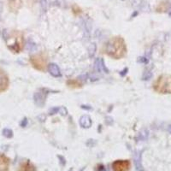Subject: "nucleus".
Wrapping results in <instances>:
<instances>
[{
	"label": "nucleus",
	"instance_id": "1",
	"mask_svg": "<svg viewBox=\"0 0 171 171\" xmlns=\"http://www.w3.org/2000/svg\"><path fill=\"white\" fill-rule=\"evenodd\" d=\"M101 51L105 56L115 60H119L127 56L128 46L123 37L117 35L111 37L106 43H104Z\"/></svg>",
	"mask_w": 171,
	"mask_h": 171
},
{
	"label": "nucleus",
	"instance_id": "2",
	"mask_svg": "<svg viewBox=\"0 0 171 171\" xmlns=\"http://www.w3.org/2000/svg\"><path fill=\"white\" fill-rule=\"evenodd\" d=\"M7 47L14 53H20L25 46L24 35L20 31H14L6 39Z\"/></svg>",
	"mask_w": 171,
	"mask_h": 171
},
{
	"label": "nucleus",
	"instance_id": "3",
	"mask_svg": "<svg viewBox=\"0 0 171 171\" xmlns=\"http://www.w3.org/2000/svg\"><path fill=\"white\" fill-rule=\"evenodd\" d=\"M29 64L35 70L39 72H45L48 68L49 57L45 52L36 53L30 56Z\"/></svg>",
	"mask_w": 171,
	"mask_h": 171
},
{
	"label": "nucleus",
	"instance_id": "4",
	"mask_svg": "<svg viewBox=\"0 0 171 171\" xmlns=\"http://www.w3.org/2000/svg\"><path fill=\"white\" fill-rule=\"evenodd\" d=\"M153 88L157 93H171L170 75H161L154 83Z\"/></svg>",
	"mask_w": 171,
	"mask_h": 171
},
{
	"label": "nucleus",
	"instance_id": "5",
	"mask_svg": "<svg viewBox=\"0 0 171 171\" xmlns=\"http://www.w3.org/2000/svg\"><path fill=\"white\" fill-rule=\"evenodd\" d=\"M113 171H130L131 162L128 159H117L111 164Z\"/></svg>",
	"mask_w": 171,
	"mask_h": 171
},
{
	"label": "nucleus",
	"instance_id": "6",
	"mask_svg": "<svg viewBox=\"0 0 171 171\" xmlns=\"http://www.w3.org/2000/svg\"><path fill=\"white\" fill-rule=\"evenodd\" d=\"M9 87V79L8 74L0 68V93L5 92Z\"/></svg>",
	"mask_w": 171,
	"mask_h": 171
},
{
	"label": "nucleus",
	"instance_id": "7",
	"mask_svg": "<svg viewBox=\"0 0 171 171\" xmlns=\"http://www.w3.org/2000/svg\"><path fill=\"white\" fill-rule=\"evenodd\" d=\"M10 159L4 154H0V171H9Z\"/></svg>",
	"mask_w": 171,
	"mask_h": 171
},
{
	"label": "nucleus",
	"instance_id": "8",
	"mask_svg": "<svg viewBox=\"0 0 171 171\" xmlns=\"http://www.w3.org/2000/svg\"><path fill=\"white\" fill-rule=\"evenodd\" d=\"M66 85L70 89H80L83 87L82 82L78 79H68L66 81Z\"/></svg>",
	"mask_w": 171,
	"mask_h": 171
},
{
	"label": "nucleus",
	"instance_id": "9",
	"mask_svg": "<svg viewBox=\"0 0 171 171\" xmlns=\"http://www.w3.org/2000/svg\"><path fill=\"white\" fill-rule=\"evenodd\" d=\"M18 171H37V168L30 161H25L21 165Z\"/></svg>",
	"mask_w": 171,
	"mask_h": 171
},
{
	"label": "nucleus",
	"instance_id": "10",
	"mask_svg": "<svg viewBox=\"0 0 171 171\" xmlns=\"http://www.w3.org/2000/svg\"><path fill=\"white\" fill-rule=\"evenodd\" d=\"M9 8L11 10L17 11L18 9H21V7L22 5V0H9Z\"/></svg>",
	"mask_w": 171,
	"mask_h": 171
},
{
	"label": "nucleus",
	"instance_id": "11",
	"mask_svg": "<svg viewBox=\"0 0 171 171\" xmlns=\"http://www.w3.org/2000/svg\"><path fill=\"white\" fill-rule=\"evenodd\" d=\"M72 11H73V13H74V16H78V15L81 14V12H82L81 9L78 5H76V4L72 7Z\"/></svg>",
	"mask_w": 171,
	"mask_h": 171
},
{
	"label": "nucleus",
	"instance_id": "12",
	"mask_svg": "<svg viewBox=\"0 0 171 171\" xmlns=\"http://www.w3.org/2000/svg\"><path fill=\"white\" fill-rule=\"evenodd\" d=\"M170 131L171 132V126H170Z\"/></svg>",
	"mask_w": 171,
	"mask_h": 171
}]
</instances>
